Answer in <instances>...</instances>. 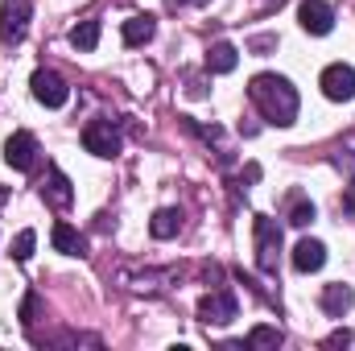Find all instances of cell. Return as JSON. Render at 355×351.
I'll use <instances>...</instances> for the list:
<instances>
[{
    "mask_svg": "<svg viewBox=\"0 0 355 351\" xmlns=\"http://www.w3.org/2000/svg\"><path fill=\"white\" fill-rule=\"evenodd\" d=\"M33 244H37V236L25 228V232L12 240V261H29V257H33Z\"/></svg>",
    "mask_w": 355,
    "mask_h": 351,
    "instance_id": "obj_19",
    "label": "cell"
},
{
    "mask_svg": "<svg viewBox=\"0 0 355 351\" xmlns=\"http://www.w3.org/2000/svg\"><path fill=\"white\" fill-rule=\"evenodd\" d=\"M83 149L95 153V157H116L124 149V137H120V128L112 120H91L83 128Z\"/></svg>",
    "mask_w": 355,
    "mask_h": 351,
    "instance_id": "obj_3",
    "label": "cell"
},
{
    "mask_svg": "<svg viewBox=\"0 0 355 351\" xmlns=\"http://www.w3.org/2000/svg\"><path fill=\"white\" fill-rule=\"evenodd\" d=\"M174 8H182V4H207V0H170Z\"/></svg>",
    "mask_w": 355,
    "mask_h": 351,
    "instance_id": "obj_24",
    "label": "cell"
},
{
    "mask_svg": "<svg viewBox=\"0 0 355 351\" xmlns=\"http://www.w3.org/2000/svg\"><path fill=\"white\" fill-rule=\"evenodd\" d=\"M289 223H293V228L314 223V203H293V207H289Z\"/></svg>",
    "mask_w": 355,
    "mask_h": 351,
    "instance_id": "obj_20",
    "label": "cell"
},
{
    "mask_svg": "<svg viewBox=\"0 0 355 351\" xmlns=\"http://www.w3.org/2000/svg\"><path fill=\"white\" fill-rule=\"evenodd\" d=\"M297 21H302L306 33L327 37V33L335 29V8H331L327 0H302V4H297Z\"/></svg>",
    "mask_w": 355,
    "mask_h": 351,
    "instance_id": "obj_8",
    "label": "cell"
},
{
    "mask_svg": "<svg viewBox=\"0 0 355 351\" xmlns=\"http://www.w3.org/2000/svg\"><path fill=\"white\" fill-rule=\"evenodd\" d=\"M285 339H281V331L277 327H257L252 335H248V348H281Z\"/></svg>",
    "mask_w": 355,
    "mask_h": 351,
    "instance_id": "obj_18",
    "label": "cell"
},
{
    "mask_svg": "<svg viewBox=\"0 0 355 351\" xmlns=\"http://www.w3.org/2000/svg\"><path fill=\"white\" fill-rule=\"evenodd\" d=\"M248 99L261 108V116H265L268 124H277V128H289L297 120V91H293V83L285 75H272V71L252 75Z\"/></svg>",
    "mask_w": 355,
    "mask_h": 351,
    "instance_id": "obj_1",
    "label": "cell"
},
{
    "mask_svg": "<svg viewBox=\"0 0 355 351\" xmlns=\"http://www.w3.org/2000/svg\"><path fill=\"white\" fill-rule=\"evenodd\" d=\"M153 33H157V21L153 17H128L124 29H120L124 46H145V42H153Z\"/></svg>",
    "mask_w": 355,
    "mask_h": 351,
    "instance_id": "obj_15",
    "label": "cell"
},
{
    "mask_svg": "<svg viewBox=\"0 0 355 351\" xmlns=\"http://www.w3.org/2000/svg\"><path fill=\"white\" fill-rule=\"evenodd\" d=\"M252 232H257V264H261V273H277V257H281V228H277V219L257 215Z\"/></svg>",
    "mask_w": 355,
    "mask_h": 351,
    "instance_id": "obj_2",
    "label": "cell"
},
{
    "mask_svg": "<svg viewBox=\"0 0 355 351\" xmlns=\"http://www.w3.org/2000/svg\"><path fill=\"white\" fill-rule=\"evenodd\" d=\"M50 240H54V248H58L62 257H87V240H83L71 223H54Z\"/></svg>",
    "mask_w": 355,
    "mask_h": 351,
    "instance_id": "obj_13",
    "label": "cell"
},
{
    "mask_svg": "<svg viewBox=\"0 0 355 351\" xmlns=\"http://www.w3.org/2000/svg\"><path fill=\"white\" fill-rule=\"evenodd\" d=\"M327 264V244L322 240H297V248H293V268L297 273H318Z\"/></svg>",
    "mask_w": 355,
    "mask_h": 351,
    "instance_id": "obj_11",
    "label": "cell"
},
{
    "mask_svg": "<svg viewBox=\"0 0 355 351\" xmlns=\"http://www.w3.org/2000/svg\"><path fill=\"white\" fill-rule=\"evenodd\" d=\"M37 153H42V149H37V137L25 132V128L4 141V162H8L12 170H21V174H29V170L37 166Z\"/></svg>",
    "mask_w": 355,
    "mask_h": 351,
    "instance_id": "obj_7",
    "label": "cell"
},
{
    "mask_svg": "<svg viewBox=\"0 0 355 351\" xmlns=\"http://www.w3.org/2000/svg\"><path fill=\"white\" fill-rule=\"evenodd\" d=\"M42 194H46V203H50V207H58V211H67V207L75 203L71 178L62 174L58 166H50V174H46V186H42Z\"/></svg>",
    "mask_w": 355,
    "mask_h": 351,
    "instance_id": "obj_10",
    "label": "cell"
},
{
    "mask_svg": "<svg viewBox=\"0 0 355 351\" xmlns=\"http://www.w3.org/2000/svg\"><path fill=\"white\" fill-rule=\"evenodd\" d=\"M236 62H240V50H236L232 42H215V46L207 50V71H215V75H232Z\"/></svg>",
    "mask_w": 355,
    "mask_h": 351,
    "instance_id": "obj_14",
    "label": "cell"
},
{
    "mask_svg": "<svg viewBox=\"0 0 355 351\" xmlns=\"http://www.w3.org/2000/svg\"><path fill=\"white\" fill-rule=\"evenodd\" d=\"M322 348H352L355 351V335H352V331H335V335H327V339H322Z\"/></svg>",
    "mask_w": 355,
    "mask_h": 351,
    "instance_id": "obj_21",
    "label": "cell"
},
{
    "mask_svg": "<svg viewBox=\"0 0 355 351\" xmlns=\"http://www.w3.org/2000/svg\"><path fill=\"white\" fill-rule=\"evenodd\" d=\"M33 314H37V293H29L25 306H21V318H25V323H33Z\"/></svg>",
    "mask_w": 355,
    "mask_h": 351,
    "instance_id": "obj_22",
    "label": "cell"
},
{
    "mask_svg": "<svg viewBox=\"0 0 355 351\" xmlns=\"http://www.w3.org/2000/svg\"><path fill=\"white\" fill-rule=\"evenodd\" d=\"M236 314H240V302H236V293L232 289H211L202 302H198V318L211 327H227V323H236Z\"/></svg>",
    "mask_w": 355,
    "mask_h": 351,
    "instance_id": "obj_4",
    "label": "cell"
},
{
    "mask_svg": "<svg viewBox=\"0 0 355 351\" xmlns=\"http://www.w3.org/2000/svg\"><path fill=\"white\" fill-rule=\"evenodd\" d=\"M272 46H277V37H252V50H261V54L272 50Z\"/></svg>",
    "mask_w": 355,
    "mask_h": 351,
    "instance_id": "obj_23",
    "label": "cell"
},
{
    "mask_svg": "<svg viewBox=\"0 0 355 351\" xmlns=\"http://www.w3.org/2000/svg\"><path fill=\"white\" fill-rule=\"evenodd\" d=\"M318 87H322V95H327V99H335V103H347V99H355V67H347V62H331V67L322 71Z\"/></svg>",
    "mask_w": 355,
    "mask_h": 351,
    "instance_id": "obj_6",
    "label": "cell"
},
{
    "mask_svg": "<svg viewBox=\"0 0 355 351\" xmlns=\"http://www.w3.org/2000/svg\"><path fill=\"white\" fill-rule=\"evenodd\" d=\"M71 46L83 50V54L95 50V46H99V21H79V25L71 29Z\"/></svg>",
    "mask_w": 355,
    "mask_h": 351,
    "instance_id": "obj_17",
    "label": "cell"
},
{
    "mask_svg": "<svg viewBox=\"0 0 355 351\" xmlns=\"http://www.w3.org/2000/svg\"><path fill=\"white\" fill-rule=\"evenodd\" d=\"M29 87H33V99L46 103V108H62V103L71 99V87H67L62 75H54V71H33Z\"/></svg>",
    "mask_w": 355,
    "mask_h": 351,
    "instance_id": "obj_9",
    "label": "cell"
},
{
    "mask_svg": "<svg viewBox=\"0 0 355 351\" xmlns=\"http://www.w3.org/2000/svg\"><path fill=\"white\" fill-rule=\"evenodd\" d=\"M352 302H355V289L343 285V281H335V285L322 289V310H327L331 318H343V314L352 310Z\"/></svg>",
    "mask_w": 355,
    "mask_h": 351,
    "instance_id": "obj_12",
    "label": "cell"
},
{
    "mask_svg": "<svg viewBox=\"0 0 355 351\" xmlns=\"http://www.w3.org/2000/svg\"><path fill=\"white\" fill-rule=\"evenodd\" d=\"M149 232H153L157 240H170V236H178V232H182V211H174V207H162V211L153 215Z\"/></svg>",
    "mask_w": 355,
    "mask_h": 351,
    "instance_id": "obj_16",
    "label": "cell"
},
{
    "mask_svg": "<svg viewBox=\"0 0 355 351\" xmlns=\"http://www.w3.org/2000/svg\"><path fill=\"white\" fill-rule=\"evenodd\" d=\"M29 17H33V4L29 0H4L0 4V37L8 46H17L29 29Z\"/></svg>",
    "mask_w": 355,
    "mask_h": 351,
    "instance_id": "obj_5",
    "label": "cell"
}]
</instances>
